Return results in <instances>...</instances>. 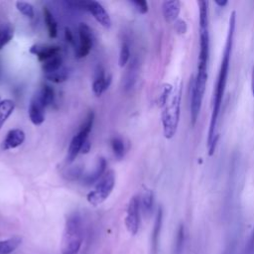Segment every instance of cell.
<instances>
[{
	"mask_svg": "<svg viewBox=\"0 0 254 254\" xmlns=\"http://www.w3.org/2000/svg\"><path fill=\"white\" fill-rule=\"evenodd\" d=\"M45 77L52 82L62 83L67 79V71L64 68H60L54 72L45 73Z\"/></svg>",
	"mask_w": 254,
	"mask_h": 254,
	"instance_id": "cell-26",
	"label": "cell"
},
{
	"mask_svg": "<svg viewBox=\"0 0 254 254\" xmlns=\"http://www.w3.org/2000/svg\"><path fill=\"white\" fill-rule=\"evenodd\" d=\"M15 109V103L11 99H4L0 102V129Z\"/></svg>",
	"mask_w": 254,
	"mask_h": 254,
	"instance_id": "cell-19",
	"label": "cell"
},
{
	"mask_svg": "<svg viewBox=\"0 0 254 254\" xmlns=\"http://www.w3.org/2000/svg\"><path fill=\"white\" fill-rule=\"evenodd\" d=\"M197 5L199 11V52L197 60V71L192 80L190 88V121L192 126H194L197 121L204 96L208 77L207 70L210 50L208 2L198 1Z\"/></svg>",
	"mask_w": 254,
	"mask_h": 254,
	"instance_id": "cell-1",
	"label": "cell"
},
{
	"mask_svg": "<svg viewBox=\"0 0 254 254\" xmlns=\"http://www.w3.org/2000/svg\"><path fill=\"white\" fill-rule=\"evenodd\" d=\"M25 141V133L21 129H11L6 134L5 139L2 142V149L7 151L18 148Z\"/></svg>",
	"mask_w": 254,
	"mask_h": 254,
	"instance_id": "cell-13",
	"label": "cell"
},
{
	"mask_svg": "<svg viewBox=\"0 0 254 254\" xmlns=\"http://www.w3.org/2000/svg\"><path fill=\"white\" fill-rule=\"evenodd\" d=\"M141 205H140V196L134 195L130 198L125 216V225L128 232L132 235H136L140 228L141 222Z\"/></svg>",
	"mask_w": 254,
	"mask_h": 254,
	"instance_id": "cell-7",
	"label": "cell"
},
{
	"mask_svg": "<svg viewBox=\"0 0 254 254\" xmlns=\"http://www.w3.org/2000/svg\"><path fill=\"white\" fill-rule=\"evenodd\" d=\"M62 64H63V59L61 57V55L56 56L52 59H50L49 61L43 63V71L44 73H50V72H54L56 70H59L60 68H62Z\"/></svg>",
	"mask_w": 254,
	"mask_h": 254,
	"instance_id": "cell-24",
	"label": "cell"
},
{
	"mask_svg": "<svg viewBox=\"0 0 254 254\" xmlns=\"http://www.w3.org/2000/svg\"><path fill=\"white\" fill-rule=\"evenodd\" d=\"M111 76L105 75L103 67L98 66L94 73V79L92 82V91L96 96H100L110 85Z\"/></svg>",
	"mask_w": 254,
	"mask_h": 254,
	"instance_id": "cell-11",
	"label": "cell"
},
{
	"mask_svg": "<svg viewBox=\"0 0 254 254\" xmlns=\"http://www.w3.org/2000/svg\"><path fill=\"white\" fill-rule=\"evenodd\" d=\"M43 15H44V20L48 29L49 37L52 39H55L58 36V25L57 21L55 20V17L53 13L49 10L48 7H44L43 9Z\"/></svg>",
	"mask_w": 254,
	"mask_h": 254,
	"instance_id": "cell-17",
	"label": "cell"
},
{
	"mask_svg": "<svg viewBox=\"0 0 254 254\" xmlns=\"http://www.w3.org/2000/svg\"><path fill=\"white\" fill-rule=\"evenodd\" d=\"M162 12L167 23L176 22L181 12V2L178 0L164 1L162 3Z\"/></svg>",
	"mask_w": 254,
	"mask_h": 254,
	"instance_id": "cell-14",
	"label": "cell"
},
{
	"mask_svg": "<svg viewBox=\"0 0 254 254\" xmlns=\"http://www.w3.org/2000/svg\"><path fill=\"white\" fill-rule=\"evenodd\" d=\"M141 210L145 216H149L154 207V193L151 190L146 189L140 197Z\"/></svg>",
	"mask_w": 254,
	"mask_h": 254,
	"instance_id": "cell-16",
	"label": "cell"
},
{
	"mask_svg": "<svg viewBox=\"0 0 254 254\" xmlns=\"http://www.w3.org/2000/svg\"><path fill=\"white\" fill-rule=\"evenodd\" d=\"M115 187V174L113 171H108L102 178L96 183L94 189L90 190L87 195V201L93 205L97 206L104 202Z\"/></svg>",
	"mask_w": 254,
	"mask_h": 254,
	"instance_id": "cell-6",
	"label": "cell"
},
{
	"mask_svg": "<svg viewBox=\"0 0 254 254\" xmlns=\"http://www.w3.org/2000/svg\"><path fill=\"white\" fill-rule=\"evenodd\" d=\"M111 148L114 157L120 161L125 156V144L120 137H113L111 139Z\"/></svg>",
	"mask_w": 254,
	"mask_h": 254,
	"instance_id": "cell-23",
	"label": "cell"
},
{
	"mask_svg": "<svg viewBox=\"0 0 254 254\" xmlns=\"http://www.w3.org/2000/svg\"><path fill=\"white\" fill-rule=\"evenodd\" d=\"M14 30L9 24H3L0 26V50H2L13 39Z\"/></svg>",
	"mask_w": 254,
	"mask_h": 254,
	"instance_id": "cell-22",
	"label": "cell"
},
{
	"mask_svg": "<svg viewBox=\"0 0 254 254\" xmlns=\"http://www.w3.org/2000/svg\"><path fill=\"white\" fill-rule=\"evenodd\" d=\"M106 166H107L106 160L103 157L98 158L94 170L91 173H89L83 177V180H82L83 184L86 186H91L94 183H97L104 175Z\"/></svg>",
	"mask_w": 254,
	"mask_h": 254,
	"instance_id": "cell-15",
	"label": "cell"
},
{
	"mask_svg": "<svg viewBox=\"0 0 254 254\" xmlns=\"http://www.w3.org/2000/svg\"><path fill=\"white\" fill-rule=\"evenodd\" d=\"M235 26H236V12L232 11L229 17L228 21V30L225 40V46L222 54V59L216 78V83L213 90V97H212V109H211V116H210V122L208 127V133H207V149H208V155L212 156L216 144H217V125H218V118L220 114L221 109V103L223 99V94L225 91L227 78L229 74V66H230V60H231V53H232V47H233V39H234V33H235Z\"/></svg>",
	"mask_w": 254,
	"mask_h": 254,
	"instance_id": "cell-2",
	"label": "cell"
},
{
	"mask_svg": "<svg viewBox=\"0 0 254 254\" xmlns=\"http://www.w3.org/2000/svg\"><path fill=\"white\" fill-rule=\"evenodd\" d=\"M17 10L23 14L25 17L33 19L35 16V12H34V7L31 3L29 2H25V1H17L15 3Z\"/></svg>",
	"mask_w": 254,
	"mask_h": 254,
	"instance_id": "cell-27",
	"label": "cell"
},
{
	"mask_svg": "<svg viewBox=\"0 0 254 254\" xmlns=\"http://www.w3.org/2000/svg\"><path fill=\"white\" fill-rule=\"evenodd\" d=\"M64 37H65V40L69 43H73V35L71 33V31L68 29V28H65L64 29Z\"/></svg>",
	"mask_w": 254,
	"mask_h": 254,
	"instance_id": "cell-34",
	"label": "cell"
},
{
	"mask_svg": "<svg viewBox=\"0 0 254 254\" xmlns=\"http://www.w3.org/2000/svg\"><path fill=\"white\" fill-rule=\"evenodd\" d=\"M243 254H254V227L248 237V240L245 244Z\"/></svg>",
	"mask_w": 254,
	"mask_h": 254,
	"instance_id": "cell-30",
	"label": "cell"
},
{
	"mask_svg": "<svg viewBox=\"0 0 254 254\" xmlns=\"http://www.w3.org/2000/svg\"><path fill=\"white\" fill-rule=\"evenodd\" d=\"M22 242L20 236H12L10 238L0 240V254H10L15 251Z\"/></svg>",
	"mask_w": 254,
	"mask_h": 254,
	"instance_id": "cell-18",
	"label": "cell"
},
{
	"mask_svg": "<svg viewBox=\"0 0 254 254\" xmlns=\"http://www.w3.org/2000/svg\"><path fill=\"white\" fill-rule=\"evenodd\" d=\"M30 53L37 56L41 63H45L50 59L61 55V49L58 46H39L34 45L30 49Z\"/></svg>",
	"mask_w": 254,
	"mask_h": 254,
	"instance_id": "cell-12",
	"label": "cell"
},
{
	"mask_svg": "<svg viewBox=\"0 0 254 254\" xmlns=\"http://www.w3.org/2000/svg\"><path fill=\"white\" fill-rule=\"evenodd\" d=\"M214 3L217 5V6H219L220 8H223L225 5H227V1H214Z\"/></svg>",
	"mask_w": 254,
	"mask_h": 254,
	"instance_id": "cell-36",
	"label": "cell"
},
{
	"mask_svg": "<svg viewBox=\"0 0 254 254\" xmlns=\"http://www.w3.org/2000/svg\"><path fill=\"white\" fill-rule=\"evenodd\" d=\"M184 240H185V231H184V226L181 225L180 228H179L178 235H177V240H176L177 241L176 242V248H177L178 251H180L182 249Z\"/></svg>",
	"mask_w": 254,
	"mask_h": 254,
	"instance_id": "cell-31",
	"label": "cell"
},
{
	"mask_svg": "<svg viewBox=\"0 0 254 254\" xmlns=\"http://www.w3.org/2000/svg\"><path fill=\"white\" fill-rule=\"evenodd\" d=\"M130 60V48L129 44L127 42H123L120 47L119 52V58H118V64L120 67H123L127 64V63Z\"/></svg>",
	"mask_w": 254,
	"mask_h": 254,
	"instance_id": "cell-28",
	"label": "cell"
},
{
	"mask_svg": "<svg viewBox=\"0 0 254 254\" xmlns=\"http://www.w3.org/2000/svg\"><path fill=\"white\" fill-rule=\"evenodd\" d=\"M0 102H1V101H0Z\"/></svg>",
	"mask_w": 254,
	"mask_h": 254,
	"instance_id": "cell-37",
	"label": "cell"
},
{
	"mask_svg": "<svg viewBox=\"0 0 254 254\" xmlns=\"http://www.w3.org/2000/svg\"><path fill=\"white\" fill-rule=\"evenodd\" d=\"M131 4L134 5L136 10L140 14H146L149 10V5L146 0H132Z\"/></svg>",
	"mask_w": 254,
	"mask_h": 254,
	"instance_id": "cell-29",
	"label": "cell"
},
{
	"mask_svg": "<svg viewBox=\"0 0 254 254\" xmlns=\"http://www.w3.org/2000/svg\"><path fill=\"white\" fill-rule=\"evenodd\" d=\"M162 221H163V211H162V208L160 207L156 215L153 233H152V250L153 251H156V247L158 244V239H159V235L162 227Z\"/></svg>",
	"mask_w": 254,
	"mask_h": 254,
	"instance_id": "cell-21",
	"label": "cell"
},
{
	"mask_svg": "<svg viewBox=\"0 0 254 254\" xmlns=\"http://www.w3.org/2000/svg\"><path fill=\"white\" fill-rule=\"evenodd\" d=\"M182 102V83L178 82L173 88V91L163 107L161 114L163 133L165 138L172 139L178 129L181 115Z\"/></svg>",
	"mask_w": 254,
	"mask_h": 254,
	"instance_id": "cell-3",
	"label": "cell"
},
{
	"mask_svg": "<svg viewBox=\"0 0 254 254\" xmlns=\"http://www.w3.org/2000/svg\"><path fill=\"white\" fill-rule=\"evenodd\" d=\"M78 36H79V44L76 49L75 55L78 59H82V58H85L90 53L92 49V44H93L92 31L87 24L79 23Z\"/></svg>",
	"mask_w": 254,
	"mask_h": 254,
	"instance_id": "cell-8",
	"label": "cell"
},
{
	"mask_svg": "<svg viewBox=\"0 0 254 254\" xmlns=\"http://www.w3.org/2000/svg\"><path fill=\"white\" fill-rule=\"evenodd\" d=\"M251 91L254 97V66L252 67V71H251Z\"/></svg>",
	"mask_w": 254,
	"mask_h": 254,
	"instance_id": "cell-35",
	"label": "cell"
},
{
	"mask_svg": "<svg viewBox=\"0 0 254 254\" xmlns=\"http://www.w3.org/2000/svg\"><path fill=\"white\" fill-rule=\"evenodd\" d=\"M46 105L42 101L39 93H36L29 104V118L34 125H41L45 121Z\"/></svg>",
	"mask_w": 254,
	"mask_h": 254,
	"instance_id": "cell-9",
	"label": "cell"
},
{
	"mask_svg": "<svg viewBox=\"0 0 254 254\" xmlns=\"http://www.w3.org/2000/svg\"><path fill=\"white\" fill-rule=\"evenodd\" d=\"M83 239V227L80 215L77 212L70 213L64 224L62 238V254H77Z\"/></svg>",
	"mask_w": 254,
	"mask_h": 254,
	"instance_id": "cell-4",
	"label": "cell"
},
{
	"mask_svg": "<svg viewBox=\"0 0 254 254\" xmlns=\"http://www.w3.org/2000/svg\"><path fill=\"white\" fill-rule=\"evenodd\" d=\"M175 30L178 34H185L187 32V23L184 20H177L175 22Z\"/></svg>",
	"mask_w": 254,
	"mask_h": 254,
	"instance_id": "cell-33",
	"label": "cell"
},
{
	"mask_svg": "<svg viewBox=\"0 0 254 254\" xmlns=\"http://www.w3.org/2000/svg\"><path fill=\"white\" fill-rule=\"evenodd\" d=\"M93 121H94V113L92 111H90L84 122L82 123V125L80 126L78 132L72 137L68 149H67V154H66V162L68 164L72 163L75 158L77 157V155L79 153H81L82 148L84 146V144L88 141V134L90 133L92 126H93Z\"/></svg>",
	"mask_w": 254,
	"mask_h": 254,
	"instance_id": "cell-5",
	"label": "cell"
},
{
	"mask_svg": "<svg viewBox=\"0 0 254 254\" xmlns=\"http://www.w3.org/2000/svg\"><path fill=\"white\" fill-rule=\"evenodd\" d=\"M137 62L133 61L132 63H130V65L127 68L125 77H124V88L126 90L130 89L133 87L135 81H136V77H137Z\"/></svg>",
	"mask_w": 254,
	"mask_h": 254,
	"instance_id": "cell-20",
	"label": "cell"
},
{
	"mask_svg": "<svg viewBox=\"0 0 254 254\" xmlns=\"http://www.w3.org/2000/svg\"><path fill=\"white\" fill-rule=\"evenodd\" d=\"M38 93H39L42 101L46 105V107L51 105L55 100V91H54L53 87L48 84L43 85V87L41 88V90Z\"/></svg>",
	"mask_w": 254,
	"mask_h": 254,
	"instance_id": "cell-25",
	"label": "cell"
},
{
	"mask_svg": "<svg viewBox=\"0 0 254 254\" xmlns=\"http://www.w3.org/2000/svg\"><path fill=\"white\" fill-rule=\"evenodd\" d=\"M86 10L93 16V18L104 28L108 29L111 27V18L105 8L97 1H87Z\"/></svg>",
	"mask_w": 254,
	"mask_h": 254,
	"instance_id": "cell-10",
	"label": "cell"
},
{
	"mask_svg": "<svg viewBox=\"0 0 254 254\" xmlns=\"http://www.w3.org/2000/svg\"><path fill=\"white\" fill-rule=\"evenodd\" d=\"M66 179L70 180V181H74L76 180L78 177L81 176V169L80 168H72L70 170H68L66 173Z\"/></svg>",
	"mask_w": 254,
	"mask_h": 254,
	"instance_id": "cell-32",
	"label": "cell"
}]
</instances>
